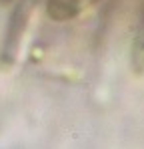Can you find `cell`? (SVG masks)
Returning <instances> with one entry per match:
<instances>
[{"instance_id":"1","label":"cell","mask_w":144,"mask_h":149,"mask_svg":"<svg viewBox=\"0 0 144 149\" xmlns=\"http://www.w3.org/2000/svg\"><path fill=\"white\" fill-rule=\"evenodd\" d=\"M24 24H26V12H24V4L20 2L12 10L8 26H6V32H4V40H2V49H0V67L2 69L12 67V63L16 61Z\"/></svg>"},{"instance_id":"2","label":"cell","mask_w":144,"mask_h":149,"mask_svg":"<svg viewBox=\"0 0 144 149\" xmlns=\"http://www.w3.org/2000/svg\"><path fill=\"white\" fill-rule=\"evenodd\" d=\"M80 8V0H48V16L54 20H68Z\"/></svg>"},{"instance_id":"3","label":"cell","mask_w":144,"mask_h":149,"mask_svg":"<svg viewBox=\"0 0 144 149\" xmlns=\"http://www.w3.org/2000/svg\"><path fill=\"white\" fill-rule=\"evenodd\" d=\"M130 65H132V69H134V73H136V74H142L144 73V36L134 38Z\"/></svg>"}]
</instances>
